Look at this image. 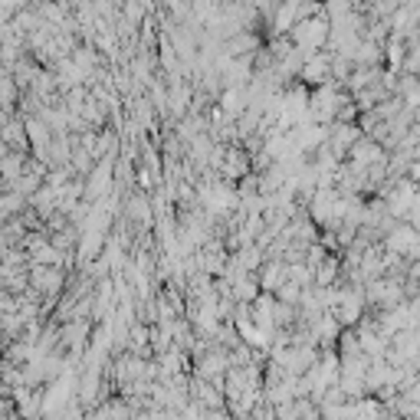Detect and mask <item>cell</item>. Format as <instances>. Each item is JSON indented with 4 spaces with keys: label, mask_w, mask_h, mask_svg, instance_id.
<instances>
[{
    "label": "cell",
    "mask_w": 420,
    "mask_h": 420,
    "mask_svg": "<svg viewBox=\"0 0 420 420\" xmlns=\"http://www.w3.org/2000/svg\"><path fill=\"white\" fill-rule=\"evenodd\" d=\"M390 250L394 253H420L417 226H401L397 233H390Z\"/></svg>",
    "instance_id": "1"
},
{
    "label": "cell",
    "mask_w": 420,
    "mask_h": 420,
    "mask_svg": "<svg viewBox=\"0 0 420 420\" xmlns=\"http://www.w3.org/2000/svg\"><path fill=\"white\" fill-rule=\"evenodd\" d=\"M351 14V0H325V16L329 20H342Z\"/></svg>",
    "instance_id": "2"
},
{
    "label": "cell",
    "mask_w": 420,
    "mask_h": 420,
    "mask_svg": "<svg viewBox=\"0 0 420 420\" xmlns=\"http://www.w3.org/2000/svg\"><path fill=\"white\" fill-rule=\"evenodd\" d=\"M125 20H132V23L141 20V3L138 0H125Z\"/></svg>",
    "instance_id": "3"
}]
</instances>
